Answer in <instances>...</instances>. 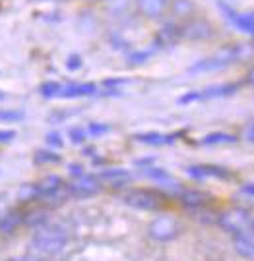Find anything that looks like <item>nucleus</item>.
Listing matches in <instances>:
<instances>
[{
    "label": "nucleus",
    "mask_w": 254,
    "mask_h": 261,
    "mask_svg": "<svg viewBox=\"0 0 254 261\" xmlns=\"http://www.w3.org/2000/svg\"><path fill=\"white\" fill-rule=\"evenodd\" d=\"M99 180L95 176H80L72 186L68 188V192L76 197H89L99 192Z\"/></svg>",
    "instance_id": "nucleus-8"
},
{
    "label": "nucleus",
    "mask_w": 254,
    "mask_h": 261,
    "mask_svg": "<svg viewBox=\"0 0 254 261\" xmlns=\"http://www.w3.org/2000/svg\"><path fill=\"white\" fill-rule=\"evenodd\" d=\"M101 180L105 182H109V184H123V182H128L130 180V174L126 172V170H121V168H117V170H105L99 174Z\"/></svg>",
    "instance_id": "nucleus-18"
},
{
    "label": "nucleus",
    "mask_w": 254,
    "mask_h": 261,
    "mask_svg": "<svg viewBox=\"0 0 254 261\" xmlns=\"http://www.w3.org/2000/svg\"><path fill=\"white\" fill-rule=\"evenodd\" d=\"M70 140L74 141V143H84V141H85V132L80 130V128L70 130Z\"/></svg>",
    "instance_id": "nucleus-25"
},
{
    "label": "nucleus",
    "mask_w": 254,
    "mask_h": 261,
    "mask_svg": "<svg viewBox=\"0 0 254 261\" xmlns=\"http://www.w3.org/2000/svg\"><path fill=\"white\" fill-rule=\"evenodd\" d=\"M144 174L151 180H155V182H159L163 186H177V182H175V178L171 176L169 172H165V170H161V168H148V170H144Z\"/></svg>",
    "instance_id": "nucleus-17"
},
{
    "label": "nucleus",
    "mask_w": 254,
    "mask_h": 261,
    "mask_svg": "<svg viewBox=\"0 0 254 261\" xmlns=\"http://www.w3.org/2000/svg\"><path fill=\"white\" fill-rule=\"evenodd\" d=\"M16 138V132L14 130H0V143H8Z\"/></svg>",
    "instance_id": "nucleus-28"
},
{
    "label": "nucleus",
    "mask_w": 254,
    "mask_h": 261,
    "mask_svg": "<svg viewBox=\"0 0 254 261\" xmlns=\"http://www.w3.org/2000/svg\"><path fill=\"white\" fill-rule=\"evenodd\" d=\"M243 194H246V196H254V184H246V186H243Z\"/></svg>",
    "instance_id": "nucleus-30"
},
{
    "label": "nucleus",
    "mask_w": 254,
    "mask_h": 261,
    "mask_svg": "<svg viewBox=\"0 0 254 261\" xmlns=\"http://www.w3.org/2000/svg\"><path fill=\"white\" fill-rule=\"evenodd\" d=\"M221 10L225 12L227 19H229L237 29L254 35V12H235V10L227 8V6H221Z\"/></svg>",
    "instance_id": "nucleus-7"
},
{
    "label": "nucleus",
    "mask_w": 254,
    "mask_h": 261,
    "mask_svg": "<svg viewBox=\"0 0 254 261\" xmlns=\"http://www.w3.org/2000/svg\"><path fill=\"white\" fill-rule=\"evenodd\" d=\"M80 66H82V58L78 55H72L66 60V68H68V70H78Z\"/></svg>",
    "instance_id": "nucleus-26"
},
{
    "label": "nucleus",
    "mask_w": 254,
    "mask_h": 261,
    "mask_svg": "<svg viewBox=\"0 0 254 261\" xmlns=\"http://www.w3.org/2000/svg\"><path fill=\"white\" fill-rule=\"evenodd\" d=\"M219 224H221L225 230H229L231 234H235V232L245 230V228H250V219H248V215H246L245 211L235 209V211H229V213L221 215Z\"/></svg>",
    "instance_id": "nucleus-6"
},
{
    "label": "nucleus",
    "mask_w": 254,
    "mask_h": 261,
    "mask_svg": "<svg viewBox=\"0 0 254 261\" xmlns=\"http://www.w3.org/2000/svg\"><path fill=\"white\" fill-rule=\"evenodd\" d=\"M192 178H198V180H204V178H221V180H227L231 178V172L225 170L221 167H214V165H194V167L187 168Z\"/></svg>",
    "instance_id": "nucleus-9"
},
{
    "label": "nucleus",
    "mask_w": 254,
    "mask_h": 261,
    "mask_svg": "<svg viewBox=\"0 0 254 261\" xmlns=\"http://www.w3.org/2000/svg\"><path fill=\"white\" fill-rule=\"evenodd\" d=\"M91 2H95V0H91Z\"/></svg>",
    "instance_id": "nucleus-34"
},
{
    "label": "nucleus",
    "mask_w": 254,
    "mask_h": 261,
    "mask_svg": "<svg viewBox=\"0 0 254 261\" xmlns=\"http://www.w3.org/2000/svg\"><path fill=\"white\" fill-rule=\"evenodd\" d=\"M24 118V114L18 111H0V122H18Z\"/></svg>",
    "instance_id": "nucleus-22"
},
{
    "label": "nucleus",
    "mask_w": 254,
    "mask_h": 261,
    "mask_svg": "<svg viewBox=\"0 0 254 261\" xmlns=\"http://www.w3.org/2000/svg\"><path fill=\"white\" fill-rule=\"evenodd\" d=\"M233 242H235V250L243 257L254 259V232L250 228H245L241 232L233 234Z\"/></svg>",
    "instance_id": "nucleus-10"
},
{
    "label": "nucleus",
    "mask_w": 254,
    "mask_h": 261,
    "mask_svg": "<svg viewBox=\"0 0 254 261\" xmlns=\"http://www.w3.org/2000/svg\"><path fill=\"white\" fill-rule=\"evenodd\" d=\"M246 140H248V141H252V143H254V122H252V124H250V128L246 130Z\"/></svg>",
    "instance_id": "nucleus-31"
},
{
    "label": "nucleus",
    "mask_w": 254,
    "mask_h": 261,
    "mask_svg": "<svg viewBox=\"0 0 254 261\" xmlns=\"http://www.w3.org/2000/svg\"><path fill=\"white\" fill-rule=\"evenodd\" d=\"M173 10H175V14H179V16H189V14H192V10H194V4H192L190 0H177V2L173 4Z\"/></svg>",
    "instance_id": "nucleus-21"
},
{
    "label": "nucleus",
    "mask_w": 254,
    "mask_h": 261,
    "mask_svg": "<svg viewBox=\"0 0 254 261\" xmlns=\"http://www.w3.org/2000/svg\"><path fill=\"white\" fill-rule=\"evenodd\" d=\"M239 84H219V85H212V87H206L202 91H192V93H187L184 97H180L179 103L180 105H189L194 103V101H206V99H219V97H229L239 91Z\"/></svg>",
    "instance_id": "nucleus-4"
},
{
    "label": "nucleus",
    "mask_w": 254,
    "mask_h": 261,
    "mask_svg": "<svg viewBox=\"0 0 254 261\" xmlns=\"http://www.w3.org/2000/svg\"><path fill=\"white\" fill-rule=\"evenodd\" d=\"M60 91H62V85L57 84V82H49V84L41 85V95L45 99H53V97H60Z\"/></svg>",
    "instance_id": "nucleus-20"
},
{
    "label": "nucleus",
    "mask_w": 254,
    "mask_h": 261,
    "mask_svg": "<svg viewBox=\"0 0 254 261\" xmlns=\"http://www.w3.org/2000/svg\"><path fill=\"white\" fill-rule=\"evenodd\" d=\"M246 80H248V84H250V85H254V68L248 72V77H246Z\"/></svg>",
    "instance_id": "nucleus-32"
},
{
    "label": "nucleus",
    "mask_w": 254,
    "mask_h": 261,
    "mask_svg": "<svg viewBox=\"0 0 254 261\" xmlns=\"http://www.w3.org/2000/svg\"><path fill=\"white\" fill-rule=\"evenodd\" d=\"M167 8V0H138V10L148 18H159Z\"/></svg>",
    "instance_id": "nucleus-13"
},
{
    "label": "nucleus",
    "mask_w": 254,
    "mask_h": 261,
    "mask_svg": "<svg viewBox=\"0 0 254 261\" xmlns=\"http://www.w3.org/2000/svg\"><path fill=\"white\" fill-rule=\"evenodd\" d=\"M177 136H165V134H159V132H148V134H136L134 140L142 141V143H148V145H167V143H173Z\"/></svg>",
    "instance_id": "nucleus-15"
},
{
    "label": "nucleus",
    "mask_w": 254,
    "mask_h": 261,
    "mask_svg": "<svg viewBox=\"0 0 254 261\" xmlns=\"http://www.w3.org/2000/svg\"><path fill=\"white\" fill-rule=\"evenodd\" d=\"M237 138L225 132H214V134H207L206 138L202 140L204 145H219V143H235Z\"/></svg>",
    "instance_id": "nucleus-19"
},
{
    "label": "nucleus",
    "mask_w": 254,
    "mask_h": 261,
    "mask_svg": "<svg viewBox=\"0 0 254 261\" xmlns=\"http://www.w3.org/2000/svg\"><path fill=\"white\" fill-rule=\"evenodd\" d=\"M47 141L49 145H57V147L62 145V138H60V134H57V132H51L47 136Z\"/></svg>",
    "instance_id": "nucleus-27"
},
{
    "label": "nucleus",
    "mask_w": 254,
    "mask_h": 261,
    "mask_svg": "<svg viewBox=\"0 0 254 261\" xmlns=\"http://www.w3.org/2000/svg\"><path fill=\"white\" fill-rule=\"evenodd\" d=\"M60 157L57 153H51V151H39L37 153V163H58Z\"/></svg>",
    "instance_id": "nucleus-23"
},
{
    "label": "nucleus",
    "mask_w": 254,
    "mask_h": 261,
    "mask_svg": "<svg viewBox=\"0 0 254 261\" xmlns=\"http://www.w3.org/2000/svg\"><path fill=\"white\" fill-rule=\"evenodd\" d=\"M124 203L136 209H144V211H155L163 205V199L159 194L151 192V190H130L123 196Z\"/></svg>",
    "instance_id": "nucleus-3"
},
{
    "label": "nucleus",
    "mask_w": 254,
    "mask_h": 261,
    "mask_svg": "<svg viewBox=\"0 0 254 261\" xmlns=\"http://www.w3.org/2000/svg\"><path fill=\"white\" fill-rule=\"evenodd\" d=\"M180 199H182L184 205H189V207H202L210 201V196H207V194H202V192L189 190V192H182V194H180Z\"/></svg>",
    "instance_id": "nucleus-16"
},
{
    "label": "nucleus",
    "mask_w": 254,
    "mask_h": 261,
    "mask_svg": "<svg viewBox=\"0 0 254 261\" xmlns=\"http://www.w3.org/2000/svg\"><path fill=\"white\" fill-rule=\"evenodd\" d=\"M95 91H97V87L94 84H70V85H62L60 97H66V99H72V97H89Z\"/></svg>",
    "instance_id": "nucleus-12"
},
{
    "label": "nucleus",
    "mask_w": 254,
    "mask_h": 261,
    "mask_svg": "<svg viewBox=\"0 0 254 261\" xmlns=\"http://www.w3.org/2000/svg\"><path fill=\"white\" fill-rule=\"evenodd\" d=\"M87 132H89L91 136H103V134L109 132V126H107V124H89Z\"/></svg>",
    "instance_id": "nucleus-24"
},
{
    "label": "nucleus",
    "mask_w": 254,
    "mask_h": 261,
    "mask_svg": "<svg viewBox=\"0 0 254 261\" xmlns=\"http://www.w3.org/2000/svg\"><path fill=\"white\" fill-rule=\"evenodd\" d=\"M35 190H37L39 196L57 197V196H60V192L64 190V186H62V180L58 176H47L43 182H39V186L35 188Z\"/></svg>",
    "instance_id": "nucleus-11"
},
{
    "label": "nucleus",
    "mask_w": 254,
    "mask_h": 261,
    "mask_svg": "<svg viewBox=\"0 0 254 261\" xmlns=\"http://www.w3.org/2000/svg\"><path fill=\"white\" fill-rule=\"evenodd\" d=\"M70 172H72V174H74V176H84V168H82V165H70Z\"/></svg>",
    "instance_id": "nucleus-29"
},
{
    "label": "nucleus",
    "mask_w": 254,
    "mask_h": 261,
    "mask_svg": "<svg viewBox=\"0 0 254 261\" xmlns=\"http://www.w3.org/2000/svg\"><path fill=\"white\" fill-rule=\"evenodd\" d=\"M252 55V47H245V45H233V47H221L216 50L214 55H210L207 58L196 62L194 66H190V74H207V72H216L221 68H227L229 64H233L237 60L245 58V56Z\"/></svg>",
    "instance_id": "nucleus-1"
},
{
    "label": "nucleus",
    "mask_w": 254,
    "mask_h": 261,
    "mask_svg": "<svg viewBox=\"0 0 254 261\" xmlns=\"http://www.w3.org/2000/svg\"><path fill=\"white\" fill-rule=\"evenodd\" d=\"M212 35V28L207 25L206 21H194L187 28L180 29V37L189 39H207Z\"/></svg>",
    "instance_id": "nucleus-14"
},
{
    "label": "nucleus",
    "mask_w": 254,
    "mask_h": 261,
    "mask_svg": "<svg viewBox=\"0 0 254 261\" xmlns=\"http://www.w3.org/2000/svg\"><path fill=\"white\" fill-rule=\"evenodd\" d=\"M2 99H4V93H2V91H0V101H2Z\"/></svg>",
    "instance_id": "nucleus-33"
},
{
    "label": "nucleus",
    "mask_w": 254,
    "mask_h": 261,
    "mask_svg": "<svg viewBox=\"0 0 254 261\" xmlns=\"http://www.w3.org/2000/svg\"><path fill=\"white\" fill-rule=\"evenodd\" d=\"M66 242H68V236L66 232L60 228V226H43L39 228L33 240H31V246L41 253H58L64 250Z\"/></svg>",
    "instance_id": "nucleus-2"
},
{
    "label": "nucleus",
    "mask_w": 254,
    "mask_h": 261,
    "mask_svg": "<svg viewBox=\"0 0 254 261\" xmlns=\"http://www.w3.org/2000/svg\"><path fill=\"white\" fill-rule=\"evenodd\" d=\"M179 232V226H177V221L171 219V217H159L155 219L150 226V234L151 238L159 240V242H167V240H173Z\"/></svg>",
    "instance_id": "nucleus-5"
}]
</instances>
